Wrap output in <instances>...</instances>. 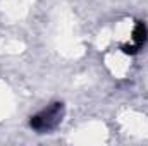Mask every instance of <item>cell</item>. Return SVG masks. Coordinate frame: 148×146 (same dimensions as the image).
Instances as JSON below:
<instances>
[{
	"label": "cell",
	"instance_id": "6da1fadb",
	"mask_svg": "<svg viewBox=\"0 0 148 146\" xmlns=\"http://www.w3.org/2000/svg\"><path fill=\"white\" fill-rule=\"evenodd\" d=\"M62 117H64V103L53 102L40 113L31 117L29 127L38 132H48V131H53L62 122Z\"/></svg>",
	"mask_w": 148,
	"mask_h": 146
},
{
	"label": "cell",
	"instance_id": "7a4b0ae2",
	"mask_svg": "<svg viewBox=\"0 0 148 146\" xmlns=\"http://www.w3.org/2000/svg\"><path fill=\"white\" fill-rule=\"evenodd\" d=\"M148 40V29L147 26L141 23V21H138L136 23V26H134V29H133V43L131 45H124L122 46V50H124V53H136V52H140L141 48H143V45L147 43Z\"/></svg>",
	"mask_w": 148,
	"mask_h": 146
}]
</instances>
